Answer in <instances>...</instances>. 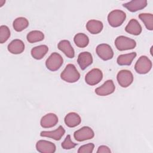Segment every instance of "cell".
Instances as JSON below:
<instances>
[{"label":"cell","mask_w":153,"mask_h":153,"mask_svg":"<svg viewBox=\"0 0 153 153\" xmlns=\"http://www.w3.org/2000/svg\"><path fill=\"white\" fill-rule=\"evenodd\" d=\"M60 78L67 82L74 83L79 80L80 74L75 65L69 63L66 66L65 69L61 73Z\"/></svg>","instance_id":"cell-1"},{"label":"cell","mask_w":153,"mask_h":153,"mask_svg":"<svg viewBox=\"0 0 153 153\" xmlns=\"http://www.w3.org/2000/svg\"><path fill=\"white\" fill-rule=\"evenodd\" d=\"M126 18V13L120 10H114L108 16V22L110 26L117 27L121 26Z\"/></svg>","instance_id":"cell-2"},{"label":"cell","mask_w":153,"mask_h":153,"mask_svg":"<svg viewBox=\"0 0 153 153\" xmlns=\"http://www.w3.org/2000/svg\"><path fill=\"white\" fill-rule=\"evenodd\" d=\"M115 45L118 50L124 51L135 48L136 46V42L133 39L123 35H121L117 37L115 39Z\"/></svg>","instance_id":"cell-3"},{"label":"cell","mask_w":153,"mask_h":153,"mask_svg":"<svg viewBox=\"0 0 153 153\" xmlns=\"http://www.w3.org/2000/svg\"><path fill=\"white\" fill-rule=\"evenodd\" d=\"M63 59L58 53L54 52L48 57L45 62L47 68L51 71H57L63 65Z\"/></svg>","instance_id":"cell-4"},{"label":"cell","mask_w":153,"mask_h":153,"mask_svg":"<svg viewBox=\"0 0 153 153\" xmlns=\"http://www.w3.org/2000/svg\"><path fill=\"white\" fill-rule=\"evenodd\" d=\"M152 62L146 56H140L134 65L136 72L139 74H145L149 72L152 68Z\"/></svg>","instance_id":"cell-5"},{"label":"cell","mask_w":153,"mask_h":153,"mask_svg":"<svg viewBox=\"0 0 153 153\" xmlns=\"http://www.w3.org/2000/svg\"><path fill=\"white\" fill-rule=\"evenodd\" d=\"M94 133L91 128L88 126H84L74 133L75 139L78 142H82L93 138Z\"/></svg>","instance_id":"cell-6"},{"label":"cell","mask_w":153,"mask_h":153,"mask_svg":"<svg viewBox=\"0 0 153 153\" xmlns=\"http://www.w3.org/2000/svg\"><path fill=\"white\" fill-rule=\"evenodd\" d=\"M117 79L121 87L126 88L133 82V75L131 72L128 70H121L117 74Z\"/></svg>","instance_id":"cell-7"},{"label":"cell","mask_w":153,"mask_h":153,"mask_svg":"<svg viewBox=\"0 0 153 153\" xmlns=\"http://www.w3.org/2000/svg\"><path fill=\"white\" fill-rule=\"evenodd\" d=\"M102 78V72L98 68H94L85 75V81L90 85H95L99 83Z\"/></svg>","instance_id":"cell-8"},{"label":"cell","mask_w":153,"mask_h":153,"mask_svg":"<svg viewBox=\"0 0 153 153\" xmlns=\"http://www.w3.org/2000/svg\"><path fill=\"white\" fill-rule=\"evenodd\" d=\"M98 56L103 60H109L114 56V51L111 47L107 44H100L96 48Z\"/></svg>","instance_id":"cell-9"},{"label":"cell","mask_w":153,"mask_h":153,"mask_svg":"<svg viewBox=\"0 0 153 153\" xmlns=\"http://www.w3.org/2000/svg\"><path fill=\"white\" fill-rule=\"evenodd\" d=\"M115 87L112 79L106 81L103 84L95 89V93L98 96H105L113 93L115 91Z\"/></svg>","instance_id":"cell-10"},{"label":"cell","mask_w":153,"mask_h":153,"mask_svg":"<svg viewBox=\"0 0 153 153\" xmlns=\"http://www.w3.org/2000/svg\"><path fill=\"white\" fill-rule=\"evenodd\" d=\"M36 150L41 153H54L56 146L54 143L45 140H39L36 143Z\"/></svg>","instance_id":"cell-11"},{"label":"cell","mask_w":153,"mask_h":153,"mask_svg":"<svg viewBox=\"0 0 153 153\" xmlns=\"http://www.w3.org/2000/svg\"><path fill=\"white\" fill-rule=\"evenodd\" d=\"M58 117L54 113H48L43 116L40 121L41 126L45 128H51L58 123Z\"/></svg>","instance_id":"cell-12"},{"label":"cell","mask_w":153,"mask_h":153,"mask_svg":"<svg viewBox=\"0 0 153 153\" xmlns=\"http://www.w3.org/2000/svg\"><path fill=\"white\" fill-rule=\"evenodd\" d=\"M77 62L82 70L85 69L93 63V57L90 53L84 51L79 54Z\"/></svg>","instance_id":"cell-13"},{"label":"cell","mask_w":153,"mask_h":153,"mask_svg":"<svg viewBox=\"0 0 153 153\" xmlns=\"http://www.w3.org/2000/svg\"><path fill=\"white\" fill-rule=\"evenodd\" d=\"M146 0H133L124 4L123 5L130 12H136L145 8L147 5Z\"/></svg>","instance_id":"cell-14"},{"label":"cell","mask_w":153,"mask_h":153,"mask_svg":"<svg viewBox=\"0 0 153 153\" xmlns=\"http://www.w3.org/2000/svg\"><path fill=\"white\" fill-rule=\"evenodd\" d=\"M58 48L62 51L68 57L72 59L75 56V51L71 42L66 39L60 41L57 45Z\"/></svg>","instance_id":"cell-15"},{"label":"cell","mask_w":153,"mask_h":153,"mask_svg":"<svg viewBox=\"0 0 153 153\" xmlns=\"http://www.w3.org/2000/svg\"><path fill=\"white\" fill-rule=\"evenodd\" d=\"M65 130L62 126H60L57 129L53 131H42L40 133L42 137H47L52 138L55 140H59L64 135Z\"/></svg>","instance_id":"cell-16"},{"label":"cell","mask_w":153,"mask_h":153,"mask_svg":"<svg viewBox=\"0 0 153 153\" xmlns=\"http://www.w3.org/2000/svg\"><path fill=\"white\" fill-rule=\"evenodd\" d=\"M8 51L11 54H19L22 53L25 50L24 42L19 39L13 40L7 47Z\"/></svg>","instance_id":"cell-17"},{"label":"cell","mask_w":153,"mask_h":153,"mask_svg":"<svg viewBox=\"0 0 153 153\" xmlns=\"http://www.w3.org/2000/svg\"><path fill=\"white\" fill-rule=\"evenodd\" d=\"M125 30L131 35H139L142 32V29L141 25L137 20L131 19L126 26Z\"/></svg>","instance_id":"cell-18"},{"label":"cell","mask_w":153,"mask_h":153,"mask_svg":"<svg viewBox=\"0 0 153 153\" xmlns=\"http://www.w3.org/2000/svg\"><path fill=\"white\" fill-rule=\"evenodd\" d=\"M64 121L68 127H75L81 123V119L80 116L77 113L72 112L68 113L65 116Z\"/></svg>","instance_id":"cell-19"},{"label":"cell","mask_w":153,"mask_h":153,"mask_svg":"<svg viewBox=\"0 0 153 153\" xmlns=\"http://www.w3.org/2000/svg\"><path fill=\"white\" fill-rule=\"evenodd\" d=\"M103 25L102 22L97 20H90L86 24L87 30L91 34L99 33L103 29Z\"/></svg>","instance_id":"cell-20"},{"label":"cell","mask_w":153,"mask_h":153,"mask_svg":"<svg viewBox=\"0 0 153 153\" xmlns=\"http://www.w3.org/2000/svg\"><path fill=\"white\" fill-rule=\"evenodd\" d=\"M48 51V48L46 45H40L32 48L30 53L34 59L40 60L45 56Z\"/></svg>","instance_id":"cell-21"},{"label":"cell","mask_w":153,"mask_h":153,"mask_svg":"<svg viewBox=\"0 0 153 153\" xmlns=\"http://www.w3.org/2000/svg\"><path fill=\"white\" fill-rule=\"evenodd\" d=\"M136 55V53L135 52L121 54L117 57V63L120 66H129L131 64Z\"/></svg>","instance_id":"cell-22"},{"label":"cell","mask_w":153,"mask_h":153,"mask_svg":"<svg viewBox=\"0 0 153 153\" xmlns=\"http://www.w3.org/2000/svg\"><path fill=\"white\" fill-rule=\"evenodd\" d=\"M74 41L77 47L79 48H84L88 45L89 43V38L85 33H78L75 35Z\"/></svg>","instance_id":"cell-23"},{"label":"cell","mask_w":153,"mask_h":153,"mask_svg":"<svg viewBox=\"0 0 153 153\" xmlns=\"http://www.w3.org/2000/svg\"><path fill=\"white\" fill-rule=\"evenodd\" d=\"M29 26V21L27 19L23 17L16 18L13 23V26L14 30L17 32H21Z\"/></svg>","instance_id":"cell-24"},{"label":"cell","mask_w":153,"mask_h":153,"mask_svg":"<svg viewBox=\"0 0 153 153\" xmlns=\"http://www.w3.org/2000/svg\"><path fill=\"white\" fill-rule=\"evenodd\" d=\"M26 38L29 42L34 43L42 41L44 39V34L40 30H32L27 33Z\"/></svg>","instance_id":"cell-25"},{"label":"cell","mask_w":153,"mask_h":153,"mask_svg":"<svg viewBox=\"0 0 153 153\" xmlns=\"http://www.w3.org/2000/svg\"><path fill=\"white\" fill-rule=\"evenodd\" d=\"M139 18L143 22L148 30H153V15L151 13H140Z\"/></svg>","instance_id":"cell-26"},{"label":"cell","mask_w":153,"mask_h":153,"mask_svg":"<svg viewBox=\"0 0 153 153\" xmlns=\"http://www.w3.org/2000/svg\"><path fill=\"white\" fill-rule=\"evenodd\" d=\"M10 36V30L8 26L2 25L0 27V42L1 44L6 42Z\"/></svg>","instance_id":"cell-27"},{"label":"cell","mask_w":153,"mask_h":153,"mask_svg":"<svg viewBox=\"0 0 153 153\" xmlns=\"http://www.w3.org/2000/svg\"><path fill=\"white\" fill-rule=\"evenodd\" d=\"M78 144L73 142L71 140V136L69 134L67 135L65 137L64 141L62 143V147L64 149H71L75 148Z\"/></svg>","instance_id":"cell-28"},{"label":"cell","mask_w":153,"mask_h":153,"mask_svg":"<svg viewBox=\"0 0 153 153\" xmlns=\"http://www.w3.org/2000/svg\"><path fill=\"white\" fill-rule=\"evenodd\" d=\"M94 145L93 143H88L87 144L81 146L78 150V153H91L93 151Z\"/></svg>","instance_id":"cell-29"},{"label":"cell","mask_w":153,"mask_h":153,"mask_svg":"<svg viewBox=\"0 0 153 153\" xmlns=\"http://www.w3.org/2000/svg\"><path fill=\"white\" fill-rule=\"evenodd\" d=\"M110 152H111L110 148L106 145H101L99 146L97 151V153H110Z\"/></svg>","instance_id":"cell-30"},{"label":"cell","mask_w":153,"mask_h":153,"mask_svg":"<svg viewBox=\"0 0 153 153\" xmlns=\"http://www.w3.org/2000/svg\"><path fill=\"white\" fill-rule=\"evenodd\" d=\"M5 2V1H4V0H3V1H1H1H0V3H1V4H0V7H1L4 5V4Z\"/></svg>","instance_id":"cell-31"}]
</instances>
